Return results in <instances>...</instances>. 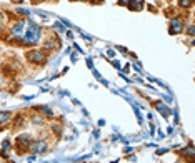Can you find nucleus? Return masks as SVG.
<instances>
[{
	"instance_id": "obj_1",
	"label": "nucleus",
	"mask_w": 195,
	"mask_h": 163,
	"mask_svg": "<svg viewBox=\"0 0 195 163\" xmlns=\"http://www.w3.org/2000/svg\"><path fill=\"white\" fill-rule=\"evenodd\" d=\"M40 34H42V30L39 25H30L25 30V34L22 35V40L25 43H37L40 40Z\"/></svg>"
},
{
	"instance_id": "obj_2",
	"label": "nucleus",
	"mask_w": 195,
	"mask_h": 163,
	"mask_svg": "<svg viewBox=\"0 0 195 163\" xmlns=\"http://www.w3.org/2000/svg\"><path fill=\"white\" fill-rule=\"evenodd\" d=\"M27 58L30 60L32 63H44L45 60H47V55H45V52L42 50H32V52H28V55H27Z\"/></svg>"
},
{
	"instance_id": "obj_3",
	"label": "nucleus",
	"mask_w": 195,
	"mask_h": 163,
	"mask_svg": "<svg viewBox=\"0 0 195 163\" xmlns=\"http://www.w3.org/2000/svg\"><path fill=\"white\" fill-rule=\"evenodd\" d=\"M168 32L170 34H180L184 30V20L180 17H172L170 18V25H168Z\"/></svg>"
},
{
	"instance_id": "obj_4",
	"label": "nucleus",
	"mask_w": 195,
	"mask_h": 163,
	"mask_svg": "<svg viewBox=\"0 0 195 163\" xmlns=\"http://www.w3.org/2000/svg\"><path fill=\"white\" fill-rule=\"evenodd\" d=\"M47 141H44V140H39V141H35V143H32L30 145V148H32V152L34 153H44V152H47Z\"/></svg>"
},
{
	"instance_id": "obj_5",
	"label": "nucleus",
	"mask_w": 195,
	"mask_h": 163,
	"mask_svg": "<svg viewBox=\"0 0 195 163\" xmlns=\"http://www.w3.org/2000/svg\"><path fill=\"white\" fill-rule=\"evenodd\" d=\"M12 35H23V23H17L12 27Z\"/></svg>"
},
{
	"instance_id": "obj_6",
	"label": "nucleus",
	"mask_w": 195,
	"mask_h": 163,
	"mask_svg": "<svg viewBox=\"0 0 195 163\" xmlns=\"http://www.w3.org/2000/svg\"><path fill=\"white\" fill-rule=\"evenodd\" d=\"M10 118H12V113L10 112H0V125L10 121Z\"/></svg>"
},
{
	"instance_id": "obj_7",
	"label": "nucleus",
	"mask_w": 195,
	"mask_h": 163,
	"mask_svg": "<svg viewBox=\"0 0 195 163\" xmlns=\"http://www.w3.org/2000/svg\"><path fill=\"white\" fill-rule=\"evenodd\" d=\"M157 110H159V112H160V113H162V115H164L165 118H167V117L170 115V112L167 110V107H165V105H162V103H159V105H157Z\"/></svg>"
},
{
	"instance_id": "obj_8",
	"label": "nucleus",
	"mask_w": 195,
	"mask_h": 163,
	"mask_svg": "<svg viewBox=\"0 0 195 163\" xmlns=\"http://www.w3.org/2000/svg\"><path fill=\"white\" fill-rule=\"evenodd\" d=\"M57 47H59V43H55V40H47V43H45V50H53Z\"/></svg>"
},
{
	"instance_id": "obj_9",
	"label": "nucleus",
	"mask_w": 195,
	"mask_h": 163,
	"mask_svg": "<svg viewBox=\"0 0 195 163\" xmlns=\"http://www.w3.org/2000/svg\"><path fill=\"white\" fill-rule=\"evenodd\" d=\"M182 155H187V157L193 158V146H192V145H189L185 150H182Z\"/></svg>"
},
{
	"instance_id": "obj_10",
	"label": "nucleus",
	"mask_w": 195,
	"mask_h": 163,
	"mask_svg": "<svg viewBox=\"0 0 195 163\" xmlns=\"http://www.w3.org/2000/svg\"><path fill=\"white\" fill-rule=\"evenodd\" d=\"M193 0H180V7H185V9H189V7H192Z\"/></svg>"
},
{
	"instance_id": "obj_11",
	"label": "nucleus",
	"mask_w": 195,
	"mask_h": 163,
	"mask_svg": "<svg viewBox=\"0 0 195 163\" xmlns=\"http://www.w3.org/2000/svg\"><path fill=\"white\" fill-rule=\"evenodd\" d=\"M128 2L130 0H120V5H128Z\"/></svg>"
},
{
	"instance_id": "obj_12",
	"label": "nucleus",
	"mask_w": 195,
	"mask_h": 163,
	"mask_svg": "<svg viewBox=\"0 0 195 163\" xmlns=\"http://www.w3.org/2000/svg\"><path fill=\"white\" fill-rule=\"evenodd\" d=\"M189 34H190V35H193V25H190V27H189Z\"/></svg>"
},
{
	"instance_id": "obj_13",
	"label": "nucleus",
	"mask_w": 195,
	"mask_h": 163,
	"mask_svg": "<svg viewBox=\"0 0 195 163\" xmlns=\"http://www.w3.org/2000/svg\"><path fill=\"white\" fill-rule=\"evenodd\" d=\"M0 18H2V14H0Z\"/></svg>"
}]
</instances>
